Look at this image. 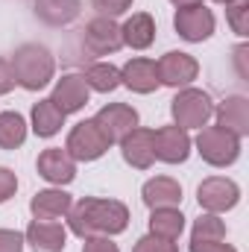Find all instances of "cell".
Here are the masks:
<instances>
[{
  "mask_svg": "<svg viewBox=\"0 0 249 252\" xmlns=\"http://www.w3.org/2000/svg\"><path fill=\"white\" fill-rule=\"evenodd\" d=\"M129 226V208L118 199H97V196H82L79 202L70 205L67 211V229L73 235L94 238V235H121Z\"/></svg>",
  "mask_w": 249,
  "mask_h": 252,
  "instance_id": "1",
  "label": "cell"
},
{
  "mask_svg": "<svg viewBox=\"0 0 249 252\" xmlns=\"http://www.w3.org/2000/svg\"><path fill=\"white\" fill-rule=\"evenodd\" d=\"M9 64H12L15 82L27 91L44 88L56 73V59L50 56V50L44 44H21Z\"/></svg>",
  "mask_w": 249,
  "mask_h": 252,
  "instance_id": "2",
  "label": "cell"
},
{
  "mask_svg": "<svg viewBox=\"0 0 249 252\" xmlns=\"http://www.w3.org/2000/svg\"><path fill=\"white\" fill-rule=\"evenodd\" d=\"M196 153L202 156V161L214 167H229L241 156V138L223 126H205L196 135Z\"/></svg>",
  "mask_w": 249,
  "mask_h": 252,
  "instance_id": "3",
  "label": "cell"
},
{
  "mask_svg": "<svg viewBox=\"0 0 249 252\" xmlns=\"http://www.w3.org/2000/svg\"><path fill=\"white\" fill-rule=\"evenodd\" d=\"M170 112H173L176 126H182V129H202L208 124V118L214 115V103L199 88H182L170 100Z\"/></svg>",
  "mask_w": 249,
  "mask_h": 252,
  "instance_id": "4",
  "label": "cell"
},
{
  "mask_svg": "<svg viewBox=\"0 0 249 252\" xmlns=\"http://www.w3.org/2000/svg\"><path fill=\"white\" fill-rule=\"evenodd\" d=\"M109 147L112 144L106 141V135L100 132V126L94 124V118L91 121H79L70 129L67 144H64V150H67V156L73 161H97Z\"/></svg>",
  "mask_w": 249,
  "mask_h": 252,
  "instance_id": "5",
  "label": "cell"
},
{
  "mask_svg": "<svg viewBox=\"0 0 249 252\" xmlns=\"http://www.w3.org/2000/svg\"><path fill=\"white\" fill-rule=\"evenodd\" d=\"M94 124L100 126V132L106 135L109 144H121L138 126V112L132 106H126V103H109L94 115Z\"/></svg>",
  "mask_w": 249,
  "mask_h": 252,
  "instance_id": "6",
  "label": "cell"
},
{
  "mask_svg": "<svg viewBox=\"0 0 249 252\" xmlns=\"http://www.w3.org/2000/svg\"><path fill=\"white\" fill-rule=\"evenodd\" d=\"M82 44L94 53V56H109V53H118L124 47V38H121V27L115 24V18H94L85 24L82 30Z\"/></svg>",
  "mask_w": 249,
  "mask_h": 252,
  "instance_id": "7",
  "label": "cell"
},
{
  "mask_svg": "<svg viewBox=\"0 0 249 252\" xmlns=\"http://www.w3.org/2000/svg\"><path fill=\"white\" fill-rule=\"evenodd\" d=\"M196 199H199V205H202L208 214H223V211H229V208L238 205L241 190H238V185H235L232 179L211 176V179H205V182L196 188Z\"/></svg>",
  "mask_w": 249,
  "mask_h": 252,
  "instance_id": "8",
  "label": "cell"
},
{
  "mask_svg": "<svg viewBox=\"0 0 249 252\" xmlns=\"http://www.w3.org/2000/svg\"><path fill=\"white\" fill-rule=\"evenodd\" d=\"M153 153L158 161H167V164H182L187 156H190V138H187V129L182 126H161L153 132Z\"/></svg>",
  "mask_w": 249,
  "mask_h": 252,
  "instance_id": "9",
  "label": "cell"
},
{
  "mask_svg": "<svg viewBox=\"0 0 249 252\" xmlns=\"http://www.w3.org/2000/svg\"><path fill=\"white\" fill-rule=\"evenodd\" d=\"M158 82L161 85H170V88H182V85H190L199 73V62L190 56V53H182V50H170L164 53L158 62Z\"/></svg>",
  "mask_w": 249,
  "mask_h": 252,
  "instance_id": "10",
  "label": "cell"
},
{
  "mask_svg": "<svg viewBox=\"0 0 249 252\" xmlns=\"http://www.w3.org/2000/svg\"><path fill=\"white\" fill-rule=\"evenodd\" d=\"M173 27H176V32H179L185 41H205V38H211V32H214V15H211V9H205L202 3L185 6V9H176Z\"/></svg>",
  "mask_w": 249,
  "mask_h": 252,
  "instance_id": "11",
  "label": "cell"
},
{
  "mask_svg": "<svg viewBox=\"0 0 249 252\" xmlns=\"http://www.w3.org/2000/svg\"><path fill=\"white\" fill-rule=\"evenodd\" d=\"M38 176L53 182V185H67L76 176V161L67 156V150H62V147H47L38 156Z\"/></svg>",
  "mask_w": 249,
  "mask_h": 252,
  "instance_id": "12",
  "label": "cell"
},
{
  "mask_svg": "<svg viewBox=\"0 0 249 252\" xmlns=\"http://www.w3.org/2000/svg\"><path fill=\"white\" fill-rule=\"evenodd\" d=\"M88 94H91V88L85 85V79H82L79 73H67V76H62V79L53 85L50 100L62 109L64 115H73V112H79L82 106H88Z\"/></svg>",
  "mask_w": 249,
  "mask_h": 252,
  "instance_id": "13",
  "label": "cell"
},
{
  "mask_svg": "<svg viewBox=\"0 0 249 252\" xmlns=\"http://www.w3.org/2000/svg\"><path fill=\"white\" fill-rule=\"evenodd\" d=\"M121 153H124L126 164H132L135 170H147L156 161V153H153V129L135 126L124 141H121Z\"/></svg>",
  "mask_w": 249,
  "mask_h": 252,
  "instance_id": "14",
  "label": "cell"
},
{
  "mask_svg": "<svg viewBox=\"0 0 249 252\" xmlns=\"http://www.w3.org/2000/svg\"><path fill=\"white\" fill-rule=\"evenodd\" d=\"M24 241L32 247V252H62L67 232L64 226H59L56 220H32Z\"/></svg>",
  "mask_w": 249,
  "mask_h": 252,
  "instance_id": "15",
  "label": "cell"
},
{
  "mask_svg": "<svg viewBox=\"0 0 249 252\" xmlns=\"http://www.w3.org/2000/svg\"><path fill=\"white\" fill-rule=\"evenodd\" d=\"M121 82L126 88H132L135 94H153L161 82H158V67L153 59H132L121 70Z\"/></svg>",
  "mask_w": 249,
  "mask_h": 252,
  "instance_id": "16",
  "label": "cell"
},
{
  "mask_svg": "<svg viewBox=\"0 0 249 252\" xmlns=\"http://www.w3.org/2000/svg\"><path fill=\"white\" fill-rule=\"evenodd\" d=\"M70 193H64L62 188H47L38 190L32 199H30V211L35 220H59L70 211Z\"/></svg>",
  "mask_w": 249,
  "mask_h": 252,
  "instance_id": "17",
  "label": "cell"
},
{
  "mask_svg": "<svg viewBox=\"0 0 249 252\" xmlns=\"http://www.w3.org/2000/svg\"><path fill=\"white\" fill-rule=\"evenodd\" d=\"M214 115H217V126L229 129L238 138H244L249 132V100L247 97H226L214 109Z\"/></svg>",
  "mask_w": 249,
  "mask_h": 252,
  "instance_id": "18",
  "label": "cell"
},
{
  "mask_svg": "<svg viewBox=\"0 0 249 252\" xmlns=\"http://www.w3.org/2000/svg\"><path fill=\"white\" fill-rule=\"evenodd\" d=\"M35 15L47 27H67L79 18L82 0H35Z\"/></svg>",
  "mask_w": 249,
  "mask_h": 252,
  "instance_id": "19",
  "label": "cell"
},
{
  "mask_svg": "<svg viewBox=\"0 0 249 252\" xmlns=\"http://www.w3.org/2000/svg\"><path fill=\"white\" fill-rule=\"evenodd\" d=\"M141 196L150 208H176L182 202V185L170 176H156L144 185Z\"/></svg>",
  "mask_w": 249,
  "mask_h": 252,
  "instance_id": "20",
  "label": "cell"
},
{
  "mask_svg": "<svg viewBox=\"0 0 249 252\" xmlns=\"http://www.w3.org/2000/svg\"><path fill=\"white\" fill-rule=\"evenodd\" d=\"M121 38L132 50H147L156 41V21L147 12H135L124 27H121Z\"/></svg>",
  "mask_w": 249,
  "mask_h": 252,
  "instance_id": "21",
  "label": "cell"
},
{
  "mask_svg": "<svg viewBox=\"0 0 249 252\" xmlns=\"http://www.w3.org/2000/svg\"><path fill=\"white\" fill-rule=\"evenodd\" d=\"M64 115L62 109L47 97V100H38L35 106H32V132L38 135V138H53L59 129L64 126Z\"/></svg>",
  "mask_w": 249,
  "mask_h": 252,
  "instance_id": "22",
  "label": "cell"
},
{
  "mask_svg": "<svg viewBox=\"0 0 249 252\" xmlns=\"http://www.w3.org/2000/svg\"><path fill=\"white\" fill-rule=\"evenodd\" d=\"M182 232H185V217H182L179 208H153V214H150V235L176 241Z\"/></svg>",
  "mask_w": 249,
  "mask_h": 252,
  "instance_id": "23",
  "label": "cell"
},
{
  "mask_svg": "<svg viewBox=\"0 0 249 252\" xmlns=\"http://www.w3.org/2000/svg\"><path fill=\"white\" fill-rule=\"evenodd\" d=\"M82 79H85V85H88L91 91L109 94V91H115V88L121 85V70L109 62H97L82 73Z\"/></svg>",
  "mask_w": 249,
  "mask_h": 252,
  "instance_id": "24",
  "label": "cell"
},
{
  "mask_svg": "<svg viewBox=\"0 0 249 252\" xmlns=\"http://www.w3.org/2000/svg\"><path fill=\"white\" fill-rule=\"evenodd\" d=\"M27 138V121L18 112H0V150H15Z\"/></svg>",
  "mask_w": 249,
  "mask_h": 252,
  "instance_id": "25",
  "label": "cell"
},
{
  "mask_svg": "<svg viewBox=\"0 0 249 252\" xmlns=\"http://www.w3.org/2000/svg\"><path fill=\"white\" fill-rule=\"evenodd\" d=\"M190 241H226V223H223L217 214H208V211H205V214L193 223Z\"/></svg>",
  "mask_w": 249,
  "mask_h": 252,
  "instance_id": "26",
  "label": "cell"
},
{
  "mask_svg": "<svg viewBox=\"0 0 249 252\" xmlns=\"http://www.w3.org/2000/svg\"><path fill=\"white\" fill-rule=\"evenodd\" d=\"M226 15H229V24L238 35H247L249 32V0H232L226 3Z\"/></svg>",
  "mask_w": 249,
  "mask_h": 252,
  "instance_id": "27",
  "label": "cell"
},
{
  "mask_svg": "<svg viewBox=\"0 0 249 252\" xmlns=\"http://www.w3.org/2000/svg\"><path fill=\"white\" fill-rule=\"evenodd\" d=\"M135 252H179V247L167 238H158V235H144L138 244H135Z\"/></svg>",
  "mask_w": 249,
  "mask_h": 252,
  "instance_id": "28",
  "label": "cell"
},
{
  "mask_svg": "<svg viewBox=\"0 0 249 252\" xmlns=\"http://www.w3.org/2000/svg\"><path fill=\"white\" fill-rule=\"evenodd\" d=\"M91 3H94V9L103 18H118V15H124L126 9L132 6V0H91Z\"/></svg>",
  "mask_w": 249,
  "mask_h": 252,
  "instance_id": "29",
  "label": "cell"
},
{
  "mask_svg": "<svg viewBox=\"0 0 249 252\" xmlns=\"http://www.w3.org/2000/svg\"><path fill=\"white\" fill-rule=\"evenodd\" d=\"M24 235L15 229H0V252H24Z\"/></svg>",
  "mask_w": 249,
  "mask_h": 252,
  "instance_id": "30",
  "label": "cell"
},
{
  "mask_svg": "<svg viewBox=\"0 0 249 252\" xmlns=\"http://www.w3.org/2000/svg\"><path fill=\"white\" fill-rule=\"evenodd\" d=\"M15 190H18V176H15L9 167H0V202L12 199Z\"/></svg>",
  "mask_w": 249,
  "mask_h": 252,
  "instance_id": "31",
  "label": "cell"
},
{
  "mask_svg": "<svg viewBox=\"0 0 249 252\" xmlns=\"http://www.w3.org/2000/svg\"><path fill=\"white\" fill-rule=\"evenodd\" d=\"M82 252H121V250H118V244H115L112 238H106V235H94V238H85Z\"/></svg>",
  "mask_w": 249,
  "mask_h": 252,
  "instance_id": "32",
  "label": "cell"
},
{
  "mask_svg": "<svg viewBox=\"0 0 249 252\" xmlns=\"http://www.w3.org/2000/svg\"><path fill=\"white\" fill-rule=\"evenodd\" d=\"M190 252H238L232 244L223 241H190Z\"/></svg>",
  "mask_w": 249,
  "mask_h": 252,
  "instance_id": "33",
  "label": "cell"
},
{
  "mask_svg": "<svg viewBox=\"0 0 249 252\" xmlns=\"http://www.w3.org/2000/svg\"><path fill=\"white\" fill-rule=\"evenodd\" d=\"M15 85H18V82H15L12 64L6 62V59H0V94H9V91H12Z\"/></svg>",
  "mask_w": 249,
  "mask_h": 252,
  "instance_id": "34",
  "label": "cell"
},
{
  "mask_svg": "<svg viewBox=\"0 0 249 252\" xmlns=\"http://www.w3.org/2000/svg\"><path fill=\"white\" fill-rule=\"evenodd\" d=\"M176 9H185V6H196V3H202V0H170Z\"/></svg>",
  "mask_w": 249,
  "mask_h": 252,
  "instance_id": "35",
  "label": "cell"
},
{
  "mask_svg": "<svg viewBox=\"0 0 249 252\" xmlns=\"http://www.w3.org/2000/svg\"><path fill=\"white\" fill-rule=\"evenodd\" d=\"M214 3H232V0H214Z\"/></svg>",
  "mask_w": 249,
  "mask_h": 252,
  "instance_id": "36",
  "label": "cell"
}]
</instances>
